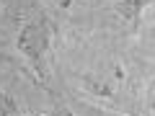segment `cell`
<instances>
[{"instance_id":"1","label":"cell","mask_w":155,"mask_h":116,"mask_svg":"<svg viewBox=\"0 0 155 116\" xmlns=\"http://www.w3.org/2000/svg\"><path fill=\"white\" fill-rule=\"evenodd\" d=\"M16 49L21 52L28 62H34V65L41 70V60H44L47 49H49V36H47L44 26H39V23H26V26H21V31H18V36H16Z\"/></svg>"},{"instance_id":"2","label":"cell","mask_w":155,"mask_h":116,"mask_svg":"<svg viewBox=\"0 0 155 116\" xmlns=\"http://www.w3.org/2000/svg\"><path fill=\"white\" fill-rule=\"evenodd\" d=\"M145 5H147V0H114L116 13H119L124 21H129V23H134L140 16H142Z\"/></svg>"},{"instance_id":"3","label":"cell","mask_w":155,"mask_h":116,"mask_svg":"<svg viewBox=\"0 0 155 116\" xmlns=\"http://www.w3.org/2000/svg\"><path fill=\"white\" fill-rule=\"evenodd\" d=\"M18 103L13 95H8L5 90H0V116H16Z\"/></svg>"},{"instance_id":"4","label":"cell","mask_w":155,"mask_h":116,"mask_svg":"<svg viewBox=\"0 0 155 116\" xmlns=\"http://www.w3.org/2000/svg\"><path fill=\"white\" fill-rule=\"evenodd\" d=\"M147 106H150V111H153V116H155V80L147 85Z\"/></svg>"},{"instance_id":"5","label":"cell","mask_w":155,"mask_h":116,"mask_svg":"<svg viewBox=\"0 0 155 116\" xmlns=\"http://www.w3.org/2000/svg\"><path fill=\"white\" fill-rule=\"evenodd\" d=\"M52 3H54L57 8H70L72 5V0H52Z\"/></svg>"},{"instance_id":"6","label":"cell","mask_w":155,"mask_h":116,"mask_svg":"<svg viewBox=\"0 0 155 116\" xmlns=\"http://www.w3.org/2000/svg\"><path fill=\"white\" fill-rule=\"evenodd\" d=\"M150 36H153V44H155V23H153V31H150Z\"/></svg>"},{"instance_id":"7","label":"cell","mask_w":155,"mask_h":116,"mask_svg":"<svg viewBox=\"0 0 155 116\" xmlns=\"http://www.w3.org/2000/svg\"><path fill=\"white\" fill-rule=\"evenodd\" d=\"M31 116H44V114H31Z\"/></svg>"}]
</instances>
